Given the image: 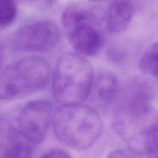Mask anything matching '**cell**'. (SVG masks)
<instances>
[{"instance_id":"cell-16","label":"cell","mask_w":158,"mask_h":158,"mask_svg":"<svg viewBox=\"0 0 158 158\" xmlns=\"http://www.w3.org/2000/svg\"><path fill=\"white\" fill-rule=\"evenodd\" d=\"M89 1H90V2H103V1H105V0H89Z\"/></svg>"},{"instance_id":"cell-3","label":"cell","mask_w":158,"mask_h":158,"mask_svg":"<svg viewBox=\"0 0 158 158\" xmlns=\"http://www.w3.org/2000/svg\"><path fill=\"white\" fill-rule=\"evenodd\" d=\"M94 80V69L85 57L65 54L54 69L52 95L61 106L82 104L92 90Z\"/></svg>"},{"instance_id":"cell-7","label":"cell","mask_w":158,"mask_h":158,"mask_svg":"<svg viewBox=\"0 0 158 158\" xmlns=\"http://www.w3.org/2000/svg\"><path fill=\"white\" fill-rule=\"evenodd\" d=\"M52 117V106L48 100H36L26 103L19 114L17 130L23 138L35 146L45 140Z\"/></svg>"},{"instance_id":"cell-4","label":"cell","mask_w":158,"mask_h":158,"mask_svg":"<svg viewBox=\"0 0 158 158\" xmlns=\"http://www.w3.org/2000/svg\"><path fill=\"white\" fill-rule=\"evenodd\" d=\"M50 66L37 56H26L6 66L0 73V100H10L33 94L44 87Z\"/></svg>"},{"instance_id":"cell-1","label":"cell","mask_w":158,"mask_h":158,"mask_svg":"<svg viewBox=\"0 0 158 158\" xmlns=\"http://www.w3.org/2000/svg\"><path fill=\"white\" fill-rule=\"evenodd\" d=\"M157 92L152 78L136 77L121 89L113 118L114 132L128 148L151 157H157Z\"/></svg>"},{"instance_id":"cell-8","label":"cell","mask_w":158,"mask_h":158,"mask_svg":"<svg viewBox=\"0 0 158 158\" xmlns=\"http://www.w3.org/2000/svg\"><path fill=\"white\" fill-rule=\"evenodd\" d=\"M32 148L11 122L0 117V158H32Z\"/></svg>"},{"instance_id":"cell-11","label":"cell","mask_w":158,"mask_h":158,"mask_svg":"<svg viewBox=\"0 0 158 158\" xmlns=\"http://www.w3.org/2000/svg\"><path fill=\"white\" fill-rule=\"evenodd\" d=\"M158 46L155 42L147 49L139 63L140 71L146 77L157 79V77Z\"/></svg>"},{"instance_id":"cell-10","label":"cell","mask_w":158,"mask_h":158,"mask_svg":"<svg viewBox=\"0 0 158 158\" xmlns=\"http://www.w3.org/2000/svg\"><path fill=\"white\" fill-rule=\"evenodd\" d=\"M134 15L132 0H114L108 8L105 16V25L110 33L123 32L131 24Z\"/></svg>"},{"instance_id":"cell-5","label":"cell","mask_w":158,"mask_h":158,"mask_svg":"<svg viewBox=\"0 0 158 158\" xmlns=\"http://www.w3.org/2000/svg\"><path fill=\"white\" fill-rule=\"evenodd\" d=\"M62 23L76 54L85 57L100 53L104 37L90 9L80 5L69 6L63 12Z\"/></svg>"},{"instance_id":"cell-13","label":"cell","mask_w":158,"mask_h":158,"mask_svg":"<svg viewBox=\"0 0 158 158\" xmlns=\"http://www.w3.org/2000/svg\"><path fill=\"white\" fill-rule=\"evenodd\" d=\"M106 158H157L151 157L140 154L131 148L117 149L110 152Z\"/></svg>"},{"instance_id":"cell-17","label":"cell","mask_w":158,"mask_h":158,"mask_svg":"<svg viewBox=\"0 0 158 158\" xmlns=\"http://www.w3.org/2000/svg\"><path fill=\"white\" fill-rule=\"evenodd\" d=\"M48 2H54L55 0H47Z\"/></svg>"},{"instance_id":"cell-15","label":"cell","mask_w":158,"mask_h":158,"mask_svg":"<svg viewBox=\"0 0 158 158\" xmlns=\"http://www.w3.org/2000/svg\"><path fill=\"white\" fill-rule=\"evenodd\" d=\"M3 60H4V49H3L2 43L0 41V69L2 66Z\"/></svg>"},{"instance_id":"cell-12","label":"cell","mask_w":158,"mask_h":158,"mask_svg":"<svg viewBox=\"0 0 158 158\" xmlns=\"http://www.w3.org/2000/svg\"><path fill=\"white\" fill-rule=\"evenodd\" d=\"M16 14L15 0H0V27H6L13 23Z\"/></svg>"},{"instance_id":"cell-2","label":"cell","mask_w":158,"mask_h":158,"mask_svg":"<svg viewBox=\"0 0 158 158\" xmlns=\"http://www.w3.org/2000/svg\"><path fill=\"white\" fill-rule=\"evenodd\" d=\"M54 134L59 140L76 151H86L99 140L103 123L94 108L83 104L61 106L52 117Z\"/></svg>"},{"instance_id":"cell-9","label":"cell","mask_w":158,"mask_h":158,"mask_svg":"<svg viewBox=\"0 0 158 158\" xmlns=\"http://www.w3.org/2000/svg\"><path fill=\"white\" fill-rule=\"evenodd\" d=\"M92 89L96 101L103 107L117 103L121 93L118 78L110 72L99 74L94 80Z\"/></svg>"},{"instance_id":"cell-6","label":"cell","mask_w":158,"mask_h":158,"mask_svg":"<svg viewBox=\"0 0 158 158\" xmlns=\"http://www.w3.org/2000/svg\"><path fill=\"white\" fill-rule=\"evenodd\" d=\"M60 40V31L55 22L42 19L22 26L12 35L15 49L26 52H46L53 49Z\"/></svg>"},{"instance_id":"cell-14","label":"cell","mask_w":158,"mask_h":158,"mask_svg":"<svg viewBox=\"0 0 158 158\" xmlns=\"http://www.w3.org/2000/svg\"><path fill=\"white\" fill-rule=\"evenodd\" d=\"M40 158H71V156L63 150L53 149L46 152Z\"/></svg>"}]
</instances>
